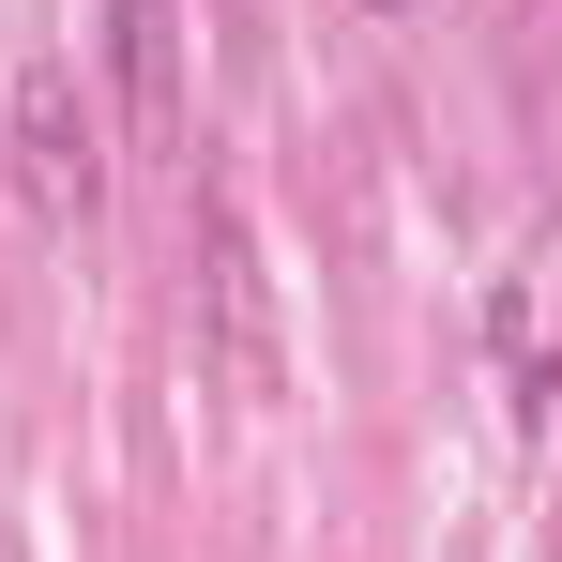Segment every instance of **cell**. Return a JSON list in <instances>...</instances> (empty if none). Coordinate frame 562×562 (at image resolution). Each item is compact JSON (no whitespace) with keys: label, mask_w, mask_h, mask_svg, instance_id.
Segmentation results:
<instances>
[{"label":"cell","mask_w":562,"mask_h":562,"mask_svg":"<svg viewBox=\"0 0 562 562\" xmlns=\"http://www.w3.org/2000/svg\"><path fill=\"white\" fill-rule=\"evenodd\" d=\"M15 137H31V198L77 228V213H92V137H77V92H61V77H31V92H15Z\"/></svg>","instance_id":"6da1fadb"},{"label":"cell","mask_w":562,"mask_h":562,"mask_svg":"<svg viewBox=\"0 0 562 562\" xmlns=\"http://www.w3.org/2000/svg\"><path fill=\"white\" fill-rule=\"evenodd\" d=\"M366 15H395V0H366Z\"/></svg>","instance_id":"7a4b0ae2"}]
</instances>
